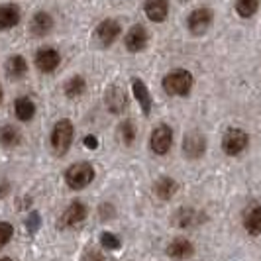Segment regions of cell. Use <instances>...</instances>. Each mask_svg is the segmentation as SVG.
<instances>
[{
    "mask_svg": "<svg viewBox=\"0 0 261 261\" xmlns=\"http://www.w3.org/2000/svg\"><path fill=\"white\" fill-rule=\"evenodd\" d=\"M193 83H195V79L191 75V71H187V69H173L161 81L165 92L171 96H187L193 89Z\"/></svg>",
    "mask_w": 261,
    "mask_h": 261,
    "instance_id": "obj_1",
    "label": "cell"
},
{
    "mask_svg": "<svg viewBox=\"0 0 261 261\" xmlns=\"http://www.w3.org/2000/svg\"><path fill=\"white\" fill-rule=\"evenodd\" d=\"M94 179V167L89 161H79L73 163L69 169L65 171V183L69 185V189L73 191H83L92 183Z\"/></svg>",
    "mask_w": 261,
    "mask_h": 261,
    "instance_id": "obj_2",
    "label": "cell"
},
{
    "mask_svg": "<svg viewBox=\"0 0 261 261\" xmlns=\"http://www.w3.org/2000/svg\"><path fill=\"white\" fill-rule=\"evenodd\" d=\"M73 136H75V130H73V124L71 120H59L51 130V147L57 155H65L69 151V147L73 144Z\"/></svg>",
    "mask_w": 261,
    "mask_h": 261,
    "instance_id": "obj_3",
    "label": "cell"
},
{
    "mask_svg": "<svg viewBox=\"0 0 261 261\" xmlns=\"http://www.w3.org/2000/svg\"><path fill=\"white\" fill-rule=\"evenodd\" d=\"M249 145V136L240 128H230L224 134L222 149L226 155H240Z\"/></svg>",
    "mask_w": 261,
    "mask_h": 261,
    "instance_id": "obj_4",
    "label": "cell"
},
{
    "mask_svg": "<svg viewBox=\"0 0 261 261\" xmlns=\"http://www.w3.org/2000/svg\"><path fill=\"white\" fill-rule=\"evenodd\" d=\"M171 145H173V130H171L167 124H159L155 130L151 132L149 149H151L155 155H167Z\"/></svg>",
    "mask_w": 261,
    "mask_h": 261,
    "instance_id": "obj_5",
    "label": "cell"
},
{
    "mask_svg": "<svg viewBox=\"0 0 261 261\" xmlns=\"http://www.w3.org/2000/svg\"><path fill=\"white\" fill-rule=\"evenodd\" d=\"M206 151V138L200 132H189L183 138V153L189 159H198Z\"/></svg>",
    "mask_w": 261,
    "mask_h": 261,
    "instance_id": "obj_6",
    "label": "cell"
},
{
    "mask_svg": "<svg viewBox=\"0 0 261 261\" xmlns=\"http://www.w3.org/2000/svg\"><path fill=\"white\" fill-rule=\"evenodd\" d=\"M212 18H214V16H212V10H210V8H196V10H193L191 16H189V20H187L191 34L202 36L210 28V24H212Z\"/></svg>",
    "mask_w": 261,
    "mask_h": 261,
    "instance_id": "obj_7",
    "label": "cell"
},
{
    "mask_svg": "<svg viewBox=\"0 0 261 261\" xmlns=\"http://www.w3.org/2000/svg\"><path fill=\"white\" fill-rule=\"evenodd\" d=\"M61 65V55L53 47H41L36 53V67L41 73H53L57 67Z\"/></svg>",
    "mask_w": 261,
    "mask_h": 261,
    "instance_id": "obj_8",
    "label": "cell"
},
{
    "mask_svg": "<svg viewBox=\"0 0 261 261\" xmlns=\"http://www.w3.org/2000/svg\"><path fill=\"white\" fill-rule=\"evenodd\" d=\"M87 214H89V210L87 206L83 204V202H71L67 210L61 214V220H59V228H75L77 224H81L85 218H87Z\"/></svg>",
    "mask_w": 261,
    "mask_h": 261,
    "instance_id": "obj_9",
    "label": "cell"
},
{
    "mask_svg": "<svg viewBox=\"0 0 261 261\" xmlns=\"http://www.w3.org/2000/svg\"><path fill=\"white\" fill-rule=\"evenodd\" d=\"M147 39H149L147 38V30L144 26H140V24H136V26H132L128 30V34L124 38V45L130 53H140L142 49H145Z\"/></svg>",
    "mask_w": 261,
    "mask_h": 261,
    "instance_id": "obj_10",
    "label": "cell"
},
{
    "mask_svg": "<svg viewBox=\"0 0 261 261\" xmlns=\"http://www.w3.org/2000/svg\"><path fill=\"white\" fill-rule=\"evenodd\" d=\"M105 102H106V108H108L112 114H122V112L128 108V98H126L124 91H122L120 87H116V85H112V87L106 89Z\"/></svg>",
    "mask_w": 261,
    "mask_h": 261,
    "instance_id": "obj_11",
    "label": "cell"
},
{
    "mask_svg": "<svg viewBox=\"0 0 261 261\" xmlns=\"http://www.w3.org/2000/svg\"><path fill=\"white\" fill-rule=\"evenodd\" d=\"M120 32H122V28L116 20H102L96 28V39L102 45H112L120 36Z\"/></svg>",
    "mask_w": 261,
    "mask_h": 261,
    "instance_id": "obj_12",
    "label": "cell"
},
{
    "mask_svg": "<svg viewBox=\"0 0 261 261\" xmlns=\"http://www.w3.org/2000/svg\"><path fill=\"white\" fill-rule=\"evenodd\" d=\"M244 228L249 236L261 234V204L253 202L244 210Z\"/></svg>",
    "mask_w": 261,
    "mask_h": 261,
    "instance_id": "obj_13",
    "label": "cell"
},
{
    "mask_svg": "<svg viewBox=\"0 0 261 261\" xmlns=\"http://www.w3.org/2000/svg\"><path fill=\"white\" fill-rule=\"evenodd\" d=\"M193 253H195V248L187 238H175L167 246V255L173 257V259H187Z\"/></svg>",
    "mask_w": 261,
    "mask_h": 261,
    "instance_id": "obj_14",
    "label": "cell"
},
{
    "mask_svg": "<svg viewBox=\"0 0 261 261\" xmlns=\"http://www.w3.org/2000/svg\"><path fill=\"white\" fill-rule=\"evenodd\" d=\"M144 10L151 22H163L169 14V4L167 0H145Z\"/></svg>",
    "mask_w": 261,
    "mask_h": 261,
    "instance_id": "obj_15",
    "label": "cell"
},
{
    "mask_svg": "<svg viewBox=\"0 0 261 261\" xmlns=\"http://www.w3.org/2000/svg\"><path fill=\"white\" fill-rule=\"evenodd\" d=\"M132 91H134V96L138 100V105L142 106L144 114H149L151 112V94H149V89L142 79H134L132 81Z\"/></svg>",
    "mask_w": 261,
    "mask_h": 261,
    "instance_id": "obj_16",
    "label": "cell"
},
{
    "mask_svg": "<svg viewBox=\"0 0 261 261\" xmlns=\"http://www.w3.org/2000/svg\"><path fill=\"white\" fill-rule=\"evenodd\" d=\"M53 28V18L47 12H38L32 18V24H30V32L36 36V38H43L51 32Z\"/></svg>",
    "mask_w": 261,
    "mask_h": 261,
    "instance_id": "obj_17",
    "label": "cell"
},
{
    "mask_svg": "<svg viewBox=\"0 0 261 261\" xmlns=\"http://www.w3.org/2000/svg\"><path fill=\"white\" fill-rule=\"evenodd\" d=\"M14 112H16V118L20 122H30L32 118L36 116V105H34V100L30 96H20L14 102Z\"/></svg>",
    "mask_w": 261,
    "mask_h": 261,
    "instance_id": "obj_18",
    "label": "cell"
},
{
    "mask_svg": "<svg viewBox=\"0 0 261 261\" xmlns=\"http://www.w3.org/2000/svg\"><path fill=\"white\" fill-rule=\"evenodd\" d=\"M20 22V8L16 4L0 6V30H10Z\"/></svg>",
    "mask_w": 261,
    "mask_h": 261,
    "instance_id": "obj_19",
    "label": "cell"
},
{
    "mask_svg": "<svg viewBox=\"0 0 261 261\" xmlns=\"http://www.w3.org/2000/svg\"><path fill=\"white\" fill-rule=\"evenodd\" d=\"M4 69H6V75H8V77L14 79V81H18V79L26 77L28 63L22 55H12V57H8Z\"/></svg>",
    "mask_w": 261,
    "mask_h": 261,
    "instance_id": "obj_20",
    "label": "cell"
},
{
    "mask_svg": "<svg viewBox=\"0 0 261 261\" xmlns=\"http://www.w3.org/2000/svg\"><path fill=\"white\" fill-rule=\"evenodd\" d=\"M153 193H155V196L161 198V200H169L171 196L177 193V183H175V179H171V177H161V179H157L155 185H153Z\"/></svg>",
    "mask_w": 261,
    "mask_h": 261,
    "instance_id": "obj_21",
    "label": "cell"
},
{
    "mask_svg": "<svg viewBox=\"0 0 261 261\" xmlns=\"http://www.w3.org/2000/svg\"><path fill=\"white\" fill-rule=\"evenodd\" d=\"M200 222H202L200 212H196L193 208H181L175 214V224L179 228H193V226H196V224Z\"/></svg>",
    "mask_w": 261,
    "mask_h": 261,
    "instance_id": "obj_22",
    "label": "cell"
},
{
    "mask_svg": "<svg viewBox=\"0 0 261 261\" xmlns=\"http://www.w3.org/2000/svg\"><path fill=\"white\" fill-rule=\"evenodd\" d=\"M85 89H87V81L81 77V75L71 77L65 83V87H63V91H65V94L69 96V98H77V96H81V94L85 92Z\"/></svg>",
    "mask_w": 261,
    "mask_h": 261,
    "instance_id": "obj_23",
    "label": "cell"
},
{
    "mask_svg": "<svg viewBox=\"0 0 261 261\" xmlns=\"http://www.w3.org/2000/svg\"><path fill=\"white\" fill-rule=\"evenodd\" d=\"M20 142H22V136L14 126H2L0 128V144L4 147H16V145H20Z\"/></svg>",
    "mask_w": 261,
    "mask_h": 261,
    "instance_id": "obj_24",
    "label": "cell"
},
{
    "mask_svg": "<svg viewBox=\"0 0 261 261\" xmlns=\"http://www.w3.org/2000/svg\"><path fill=\"white\" fill-rule=\"evenodd\" d=\"M259 8V0H236V12L242 18H249L257 12Z\"/></svg>",
    "mask_w": 261,
    "mask_h": 261,
    "instance_id": "obj_25",
    "label": "cell"
},
{
    "mask_svg": "<svg viewBox=\"0 0 261 261\" xmlns=\"http://www.w3.org/2000/svg\"><path fill=\"white\" fill-rule=\"evenodd\" d=\"M118 134H120V140L124 142V145H132L136 142V128H134L132 120H124L118 128Z\"/></svg>",
    "mask_w": 261,
    "mask_h": 261,
    "instance_id": "obj_26",
    "label": "cell"
},
{
    "mask_svg": "<svg viewBox=\"0 0 261 261\" xmlns=\"http://www.w3.org/2000/svg\"><path fill=\"white\" fill-rule=\"evenodd\" d=\"M14 236V228L10 222H0V249L4 248Z\"/></svg>",
    "mask_w": 261,
    "mask_h": 261,
    "instance_id": "obj_27",
    "label": "cell"
},
{
    "mask_svg": "<svg viewBox=\"0 0 261 261\" xmlns=\"http://www.w3.org/2000/svg\"><path fill=\"white\" fill-rule=\"evenodd\" d=\"M100 246L105 249H118L120 248V240H118L114 234H110V232H105V234L100 236Z\"/></svg>",
    "mask_w": 261,
    "mask_h": 261,
    "instance_id": "obj_28",
    "label": "cell"
},
{
    "mask_svg": "<svg viewBox=\"0 0 261 261\" xmlns=\"http://www.w3.org/2000/svg\"><path fill=\"white\" fill-rule=\"evenodd\" d=\"M39 224H41V218H39L38 212H30V216H28V220H26L28 232H32V234H34V232H38Z\"/></svg>",
    "mask_w": 261,
    "mask_h": 261,
    "instance_id": "obj_29",
    "label": "cell"
},
{
    "mask_svg": "<svg viewBox=\"0 0 261 261\" xmlns=\"http://www.w3.org/2000/svg\"><path fill=\"white\" fill-rule=\"evenodd\" d=\"M83 261H106V259H105V255H102L100 251H96V249H91V251H87V253H85Z\"/></svg>",
    "mask_w": 261,
    "mask_h": 261,
    "instance_id": "obj_30",
    "label": "cell"
},
{
    "mask_svg": "<svg viewBox=\"0 0 261 261\" xmlns=\"http://www.w3.org/2000/svg\"><path fill=\"white\" fill-rule=\"evenodd\" d=\"M112 216H114V206L105 202V204L100 206V218H102V220H108V218H112Z\"/></svg>",
    "mask_w": 261,
    "mask_h": 261,
    "instance_id": "obj_31",
    "label": "cell"
},
{
    "mask_svg": "<svg viewBox=\"0 0 261 261\" xmlns=\"http://www.w3.org/2000/svg\"><path fill=\"white\" fill-rule=\"evenodd\" d=\"M83 144H85V147H89V149H96V147H98V140H96L94 136H87Z\"/></svg>",
    "mask_w": 261,
    "mask_h": 261,
    "instance_id": "obj_32",
    "label": "cell"
},
{
    "mask_svg": "<svg viewBox=\"0 0 261 261\" xmlns=\"http://www.w3.org/2000/svg\"><path fill=\"white\" fill-rule=\"evenodd\" d=\"M8 193H10V183L8 181H2L0 183V198H6Z\"/></svg>",
    "mask_w": 261,
    "mask_h": 261,
    "instance_id": "obj_33",
    "label": "cell"
},
{
    "mask_svg": "<svg viewBox=\"0 0 261 261\" xmlns=\"http://www.w3.org/2000/svg\"><path fill=\"white\" fill-rule=\"evenodd\" d=\"M2 98H4V94H2V87H0V105H2Z\"/></svg>",
    "mask_w": 261,
    "mask_h": 261,
    "instance_id": "obj_34",
    "label": "cell"
},
{
    "mask_svg": "<svg viewBox=\"0 0 261 261\" xmlns=\"http://www.w3.org/2000/svg\"><path fill=\"white\" fill-rule=\"evenodd\" d=\"M0 261H12L10 257H0Z\"/></svg>",
    "mask_w": 261,
    "mask_h": 261,
    "instance_id": "obj_35",
    "label": "cell"
}]
</instances>
